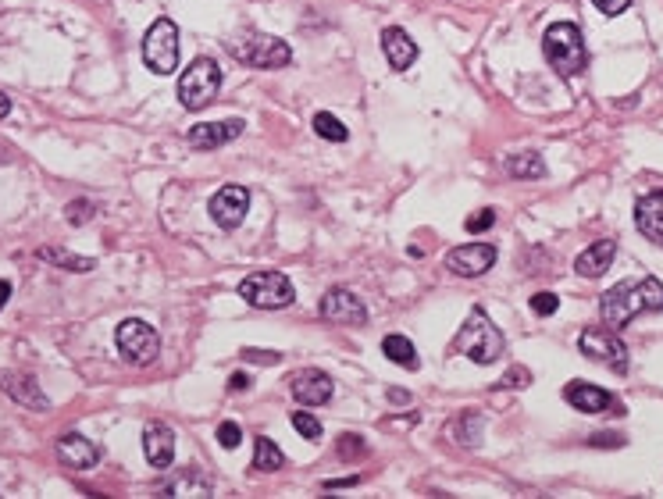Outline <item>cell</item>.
Returning <instances> with one entry per match:
<instances>
[{"label":"cell","instance_id":"cell-1","mask_svg":"<svg viewBox=\"0 0 663 499\" xmlns=\"http://www.w3.org/2000/svg\"><path fill=\"white\" fill-rule=\"evenodd\" d=\"M656 311H663V282L653 279V275L617 282L599 300V314H603L606 328H624L635 314H656Z\"/></svg>","mask_w":663,"mask_h":499},{"label":"cell","instance_id":"cell-2","mask_svg":"<svg viewBox=\"0 0 663 499\" xmlns=\"http://www.w3.org/2000/svg\"><path fill=\"white\" fill-rule=\"evenodd\" d=\"M542 54H546L549 68L557 75H564V79H571V75L589 68V47H585L582 29L574 22L549 25L546 36H542Z\"/></svg>","mask_w":663,"mask_h":499},{"label":"cell","instance_id":"cell-3","mask_svg":"<svg viewBox=\"0 0 663 499\" xmlns=\"http://www.w3.org/2000/svg\"><path fill=\"white\" fill-rule=\"evenodd\" d=\"M453 350L464 353L475 364H496L503 357V350H507V339H503L500 328L492 325L489 314L482 307H475V311L467 314L464 325H460L457 339H453Z\"/></svg>","mask_w":663,"mask_h":499},{"label":"cell","instance_id":"cell-4","mask_svg":"<svg viewBox=\"0 0 663 499\" xmlns=\"http://www.w3.org/2000/svg\"><path fill=\"white\" fill-rule=\"evenodd\" d=\"M232 58L243 61L250 68H261V72H271V68H286L293 61V50H289L286 40L268 33H243L239 40L229 43Z\"/></svg>","mask_w":663,"mask_h":499},{"label":"cell","instance_id":"cell-5","mask_svg":"<svg viewBox=\"0 0 663 499\" xmlns=\"http://www.w3.org/2000/svg\"><path fill=\"white\" fill-rule=\"evenodd\" d=\"M239 296L257 311H282L296 300V289L282 271H254L239 282Z\"/></svg>","mask_w":663,"mask_h":499},{"label":"cell","instance_id":"cell-6","mask_svg":"<svg viewBox=\"0 0 663 499\" xmlns=\"http://www.w3.org/2000/svg\"><path fill=\"white\" fill-rule=\"evenodd\" d=\"M221 90V68L211 58H197L179 79V104L186 111H204Z\"/></svg>","mask_w":663,"mask_h":499},{"label":"cell","instance_id":"cell-7","mask_svg":"<svg viewBox=\"0 0 663 499\" xmlns=\"http://www.w3.org/2000/svg\"><path fill=\"white\" fill-rule=\"evenodd\" d=\"M143 61L154 75H172L179 68V29L172 18H157L143 36Z\"/></svg>","mask_w":663,"mask_h":499},{"label":"cell","instance_id":"cell-8","mask_svg":"<svg viewBox=\"0 0 663 499\" xmlns=\"http://www.w3.org/2000/svg\"><path fill=\"white\" fill-rule=\"evenodd\" d=\"M118 350L129 360L132 368H147L154 364L157 353H161V336L154 332V325H147L143 318H125L118 325Z\"/></svg>","mask_w":663,"mask_h":499},{"label":"cell","instance_id":"cell-9","mask_svg":"<svg viewBox=\"0 0 663 499\" xmlns=\"http://www.w3.org/2000/svg\"><path fill=\"white\" fill-rule=\"evenodd\" d=\"M578 350L589 360H599L603 368L617 371V375L628 371V346L621 343L617 328H585L578 336Z\"/></svg>","mask_w":663,"mask_h":499},{"label":"cell","instance_id":"cell-10","mask_svg":"<svg viewBox=\"0 0 663 499\" xmlns=\"http://www.w3.org/2000/svg\"><path fill=\"white\" fill-rule=\"evenodd\" d=\"M564 400L571 403L574 410H582V414H617V418L624 414V403L617 400V396H610L606 389H599V385L582 382V378L567 382Z\"/></svg>","mask_w":663,"mask_h":499},{"label":"cell","instance_id":"cell-11","mask_svg":"<svg viewBox=\"0 0 663 499\" xmlns=\"http://www.w3.org/2000/svg\"><path fill=\"white\" fill-rule=\"evenodd\" d=\"M318 314L332 325H364L368 321V307L361 303V296L350 293V289H328L321 296Z\"/></svg>","mask_w":663,"mask_h":499},{"label":"cell","instance_id":"cell-12","mask_svg":"<svg viewBox=\"0 0 663 499\" xmlns=\"http://www.w3.org/2000/svg\"><path fill=\"white\" fill-rule=\"evenodd\" d=\"M492 264H496V246L492 243H467L446 254V268L453 275H460V279H478Z\"/></svg>","mask_w":663,"mask_h":499},{"label":"cell","instance_id":"cell-13","mask_svg":"<svg viewBox=\"0 0 663 499\" xmlns=\"http://www.w3.org/2000/svg\"><path fill=\"white\" fill-rule=\"evenodd\" d=\"M289 389H293L296 403H303V407H325V403L332 400V393H336L332 378H328L321 368L296 371V375L289 378Z\"/></svg>","mask_w":663,"mask_h":499},{"label":"cell","instance_id":"cell-14","mask_svg":"<svg viewBox=\"0 0 663 499\" xmlns=\"http://www.w3.org/2000/svg\"><path fill=\"white\" fill-rule=\"evenodd\" d=\"M250 211V193L243 186H221L211 197V218L218 221L221 229H239Z\"/></svg>","mask_w":663,"mask_h":499},{"label":"cell","instance_id":"cell-15","mask_svg":"<svg viewBox=\"0 0 663 499\" xmlns=\"http://www.w3.org/2000/svg\"><path fill=\"white\" fill-rule=\"evenodd\" d=\"M0 389L29 410H50V400L40 389V382L33 375H25V371H0Z\"/></svg>","mask_w":663,"mask_h":499},{"label":"cell","instance_id":"cell-16","mask_svg":"<svg viewBox=\"0 0 663 499\" xmlns=\"http://www.w3.org/2000/svg\"><path fill=\"white\" fill-rule=\"evenodd\" d=\"M143 453H147V460L154 467H172L175 460V432L172 425H164V421H150L147 428H143Z\"/></svg>","mask_w":663,"mask_h":499},{"label":"cell","instance_id":"cell-17","mask_svg":"<svg viewBox=\"0 0 663 499\" xmlns=\"http://www.w3.org/2000/svg\"><path fill=\"white\" fill-rule=\"evenodd\" d=\"M239 136H243V122H239V118H229V122H204L189 129V147L214 150V147H225V143L239 140Z\"/></svg>","mask_w":663,"mask_h":499},{"label":"cell","instance_id":"cell-18","mask_svg":"<svg viewBox=\"0 0 663 499\" xmlns=\"http://www.w3.org/2000/svg\"><path fill=\"white\" fill-rule=\"evenodd\" d=\"M58 460L65 467H72V471H90V467H97L100 460V450L93 446L86 435L79 432H68L58 439Z\"/></svg>","mask_w":663,"mask_h":499},{"label":"cell","instance_id":"cell-19","mask_svg":"<svg viewBox=\"0 0 663 499\" xmlns=\"http://www.w3.org/2000/svg\"><path fill=\"white\" fill-rule=\"evenodd\" d=\"M382 50L396 72H407V68L418 61V43L410 40L407 29H400V25H389L382 33Z\"/></svg>","mask_w":663,"mask_h":499},{"label":"cell","instance_id":"cell-20","mask_svg":"<svg viewBox=\"0 0 663 499\" xmlns=\"http://www.w3.org/2000/svg\"><path fill=\"white\" fill-rule=\"evenodd\" d=\"M635 225H639L642 236L663 246V189H656V193H649L635 204Z\"/></svg>","mask_w":663,"mask_h":499},{"label":"cell","instance_id":"cell-21","mask_svg":"<svg viewBox=\"0 0 663 499\" xmlns=\"http://www.w3.org/2000/svg\"><path fill=\"white\" fill-rule=\"evenodd\" d=\"M614 257H617V239H599V243H592L589 250L574 261V271H578L582 279H599V275H606V268L614 264Z\"/></svg>","mask_w":663,"mask_h":499},{"label":"cell","instance_id":"cell-22","mask_svg":"<svg viewBox=\"0 0 663 499\" xmlns=\"http://www.w3.org/2000/svg\"><path fill=\"white\" fill-rule=\"evenodd\" d=\"M382 353L393 360V364H400V368H407V371H418L421 368L418 350H414V343H410L407 336H385L382 339Z\"/></svg>","mask_w":663,"mask_h":499},{"label":"cell","instance_id":"cell-23","mask_svg":"<svg viewBox=\"0 0 663 499\" xmlns=\"http://www.w3.org/2000/svg\"><path fill=\"white\" fill-rule=\"evenodd\" d=\"M503 168H507L510 179H542L546 175V164H542L539 154H514L507 157Z\"/></svg>","mask_w":663,"mask_h":499},{"label":"cell","instance_id":"cell-24","mask_svg":"<svg viewBox=\"0 0 663 499\" xmlns=\"http://www.w3.org/2000/svg\"><path fill=\"white\" fill-rule=\"evenodd\" d=\"M286 464V457H282V450L275 446V442L268 439V435H257L254 442V471H279V467Z\"/></svg>","mask_w":663,"mask_h":499},{"label":"cell","instance_id":"cell-25","mask_svg":"<svg viewBox=\"0 0 663 499\" xmlns=\"http://www.w3.org/2000/svg\"><path fill=\"white\" fill-rule=\"evenodd\" d=\"M164 496H211V478L189 471V475L164 485Z\"/></svg>","mask_w":663,"mask_h":499},{"label":"cell","instance_id":"cell-26","mask_svg":"<svg viewBox=\"0 0 663 499\" xmlns=\"http://www.w3.org/2000/svg\"><path fill=\"white\" fill-rule=\"evenodd\" d=\"M40 257L47 264H58V268H65V271H93L97 268L93 257H75V254H68V250H61V246H43Z\"/></svg>","mask_w":663,"mask_h":499},{"label":"cell","instance_id":"cell-27","mask_svg":"<svg viewBox=\"0 0 663 499\" xmlns=\"http://www.w3.org/2000/svg\"><path fill=\"white\" fill-rule=\"evenodd\" d=\"M314 132H318L321 140H332V143L350 140V129H346L336 115H328V111H318V115H314Z\"/></svg>","mask_w":663,"mask_h":499},{"label":"cell","instance_id":"cell-28","mask_svg":"<svg viewBox=\"0 0 663 499\" xmlns=\"http://www.w3.org/2000/svg\"><path fill=\"white\" fill-rule=\"evenodd\" d=\"M293 428L303 435V439H311V442L321 439V421L314 418V414H307V410H296V414H293Z\"/></svg>","mask_w":663,"mask_h":499},{"label":"cell","instance_id":"cell-29","mask_svg":"<svg viewBox=\"0 0 663 499\" xmlns=\"http://www.w3.org/2000/svg\"><path fill=\"white\" fill-rule=\"evenodd\" d=\"M364 453H368V446H364L361 439H357V435H339V457L343 460H361Z\"/></svg>","mask_w":663,"mask_h":499},{"label":"cell","instance_id":"cell-30","mask_svg":"<svg viewBox=\"0 0 663 499\" xmlns=\"http://www.w3.org/2000/svg\"><path fill=\"white\" fill-rule=\"evenodd\" d=\"M532 311L539 314V318H549V314L560 311V296L557 293H535L532 296Z\"/></svg>","mask_w":663,"mask_h":499},{"label":"cell","instance_id":"cell-31","mask_svg":"<svg viewBox=\"0 0 663 499\" xmlns=\"http://www.w3.org/2000/svg\"><path fill=\"white\" fill-rule=\"evenodd\" d=\"M528 382H532V371L517 364V368H510L507 375H503L496 385H503V389H524V385H528Z\"/></svg>","mask_w":663,"mask_h":499},{"label":"cell","instance_id":"cell-32","mask_svg":"<svg viewBox=\"0 0 663 499\" xmlns=\"http://www.w3.org/2000/svg\"><path fill=\"white\" fill-rule=\"evenodd\" d=\"M492 225H496V211H492V207H485V211L471 214V218L464 221L467 232H485V229H492Z\"/></svg>","mask_w":663,"mask_h":499},{"label":"cell","instance_id":"cell-33","mask_svg":"<svg viewBox=\"0 0 663 499\" xmlns=\"http://www.w3.org/2000/svg\"><path fill=\"white\" fill-rule=\"evenodd\" d=\"M218 442L225 446V450H236L239 442H243V432H239L236 421H225V425H218Z\"/></svg>","mask_w":663,"mask_h":499},{"label":"cell","instance_id":"cell-34","mask_svg":"<svg viewBox=\"0 0 663 499\" xmlns=\"http://www.w3.org/2000/svg\"><path fill=\"white\" fill-rule=\"evenodd\" d=\"M65 218L72 221V225H86V221L93 218V204H90V200H72V204H68Z\"/></svg>","mask_w":663,"mask_h":499},{"label":"cell","instance_id":"cell-35","mask_svg":"<svg viewBox=\"0 0 663 499\" xmlns=\"http://www.w3.org/2000/svg\"><path fill=\"white\" fill-rule=\"evenodd\" d=\"M592 4H596V11H603L606 18H617L621 11H628L631 0H592Z\"/></svg>","mask_w":663,"mask_h":499},{"label":"cell","instance_id":"cell-36","mask_svg":"<svg viewBox=\"0 0 663 499\" xmlns=\"http://www.w3.org/2000/svg\"><path fill=\"white\" fill-rule=\"evenodd\" d=\"M589 446H603V450H614V446H624V435H614V432H599L589 439Z\"/></svg>","mask_w":663,"mask_h":499},{"label":"cell","instance_id":"cell-37","mask_svg":"<svg viewBox=\"0 0 663 499\" xmlns=\"http://www.w3.org/2000/svg\"><path fill=\"white\" fill-rule=\"evenodd\" d=\"M246 360H257V364H279L282 353H268V350H243Z\"/></svg>","mask_w":663,"mask_h":499},{"label":"cell","instance_id":"cell-38","mask_svg":"<svg viewBox=\"0 0 663 499\" xmlns=\"http://www.w3.org/2000/svg\"><path fill=\"white\" fill-rule=\"evenodd\" d=\"M254 385V378L243 375V371H236V375L229 378V393H243V389H250Z\"/></svg>","mask_w":663,"mask_h":499},{"label":"cell","instance_id":"cell-39","mask_svg":"<svg viewBox=\"0 0 663 499\" xmlns=\"http://www.w3.org/2000/svg\"><path fill=\"white\" fill-rule=\"evenodd\" d=\"M350 485H357V475H350V478H336V482H325V489H350Z\"/></svg>","mask_w":663,"mask_h":499},{"label":"cell","instance_id":"cell-40","mask_svg":"<svg viewBox=\"0 0 663 499\" xmlns=\"http://www.w3.org/2000/svg\"><path fill=\"white\" fill-rule=\"evenodd\" d=\"M389 400H393V403H410V393H403V389H389Z\"/></svg>","mask_w":663,"mask_h":499},{"label":"cell","instance_id":"cell-41","mask_svg":"<svg viewBox=\"0 0 663 499\" xmlns=\"http://www.w3.org/2000/svg\"><path fill=\"white\" fill-rule=\"evenodd\" d=\"M8 296H11V282H8V279H0V307L8 303Z\"/></svg>","mask_w":663,"mask_h":499},{"label":"cell","instance_id":"cell-42","mask_svg":"<svg viewBox=\"0 0 663 499\" xmlns=\"http://www.w3.org/2000/svg\"><path fill=\"white\" fill-rule=\"evenodd\" d=\"M8 115H11V97L0 93V118H8Z\"/></svg>","mask_w":663,"mask_h":499}]
</instances>
